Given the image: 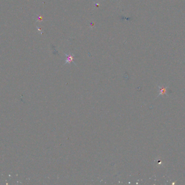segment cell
<instances>
[{
  "instance_id": "1",
  "label": "cell",
  "mask_w": 185,
  "mask_h": 185,
  "mask_svg": "<svg viewBox=\"0 0 185 185\" xmlns=\"http://www.w3.org/2000/svg\"><path fill=\"white\" fill-rule=\"evenodd\" d=\"M67 59H66V63H71L72 62H73V60H74V55L73 54H69V55H67Z\"/></svg>"
}]
</instances>
